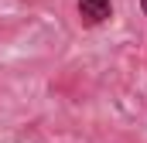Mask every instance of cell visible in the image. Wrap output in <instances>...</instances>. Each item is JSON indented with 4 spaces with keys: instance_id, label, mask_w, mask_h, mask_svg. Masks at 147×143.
I'll use <instances>...</instances> for the list:
<instances>
[{
    "instance_id": "6da1fadb",
    "label": "cell",
    "mask_w": 147,
    "mask_h": 143,
    "mask_svg": "<svg viewBox=\"0 0 147 143\" xmlns=\"http://www.w3.org/2000/svg\"><path fill=\"white\" fill-rule=\"evenodd\" d=\"M79 17L86 24H103L113 17V3L110 0H79Z\"/></svg>"
},
{
    "instance_id": "7a4b0ae2",
    "label": "cell",
    "mask_w": 147,
    "mask_h": 143,
    "mask_svg": "<svg viewBox=\"0 0 147 143\" xmlns=\"http://www.w3.org/2000/svg\"><path fill=\"white\" fill-rule=\"evenodd\" d=\"M140 7H144V14H147V0H140Z\"/></svg>"
}]
</instances>
